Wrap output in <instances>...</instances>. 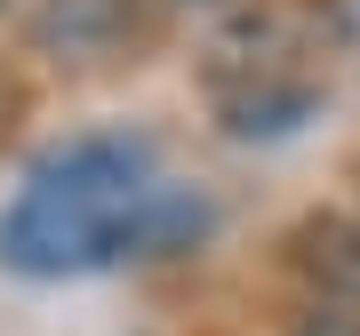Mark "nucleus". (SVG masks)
<instances>
[{
    "mask_svg": "<svg viewBox=\"0 0 360 336\" xmlns=\"http://www.w3.org/2000/svg\"><path fill=\"white\" fill-rule=\"evenodd\" d=\"M120 32H136V0H40L32 40L49 56H104Z\"/></svg>",
    "mask_w": 360,
    "mask_h": 336,
    "instance_id": "f03ea898",
    "label": "nucleus"
},
{
    "mask_svg": "<svg viewBox=\"0 0 360 336\" xmlns=\"http://www.w3.org/2000/svg\"><path fill=\"white\" fill-rule=\"evenodd\" d=\"M153 184V144L129 129H96L40 153L25 193L0 208V264L25 280H80V272L129 264V233Z\"/></svg>",
    "mask_w": 360,
    "mask_h": 336,
    "instance_id": "f257e3e1",
    "label": "nucleus"
},
{
    "mask_svg": "<svg viewBox=\"0 0 360 336\" xmlns=\"http://www.w3.org/2000/svg\"><path fill=\"white\" fill-rule=\"evenodd\" d=\"M0 8H8V0H0Z\"/></svg>",
    "mask_w": 360,
    "mask_h": 336,
    "instance_id": "20e7f679",
    "label": "nucleus"
},
{
    "mask_svg": "<svg viewBox=\"0 0 360 336\" xmlns=\"http://www.w3.org/2000/svg\"><path fill=\"white\" fill-rule=\"evenodd\" d=\"M184 8H232V0H184Z\"/></svg>",
    "mask_w": 360,
    "mask_h": 336,
    "instance_id": "7ed1b4c3",
    "label": "nucleus"
}]
</instances>
